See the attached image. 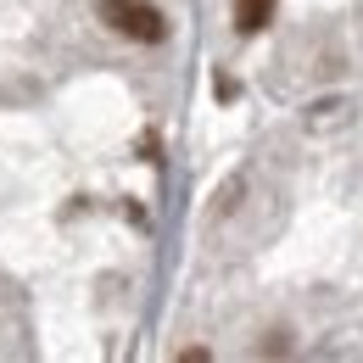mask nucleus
I'll return each mask as SVG.
<instances>
[{
  "instance_id": "f03ea898",
  "label": "nucleus",
  "mask_w": 363,
  "mask_h": 363,
  "mask_svg": "<svg viewBox=\"0 0 363 363\" xmlns=\"http://www.w3.org/2000/svg\"><path fill=\"white\" fill-rule=\"evenodd\" d=\"M274 6H279V0H235V34H240V40L263 34L274 23Z\"/></svg>"
},
{
  "instance_id": "f257e3e1",
  "label": "nucleus",
  "mask_w": 363,
  "mask_h": 363,
  "mask_svg": "<svg viewBox=\"0 0 363 363\" xmlns=\"http://www.w3.org/2000/svg\"><path fill=\"white\" fill-rule=\"evenodd\" d=\"M95 17L112 34L135 40V45H162L168 40V17H162L157 0H95Z\"/></svg>"
}]
</instances>
